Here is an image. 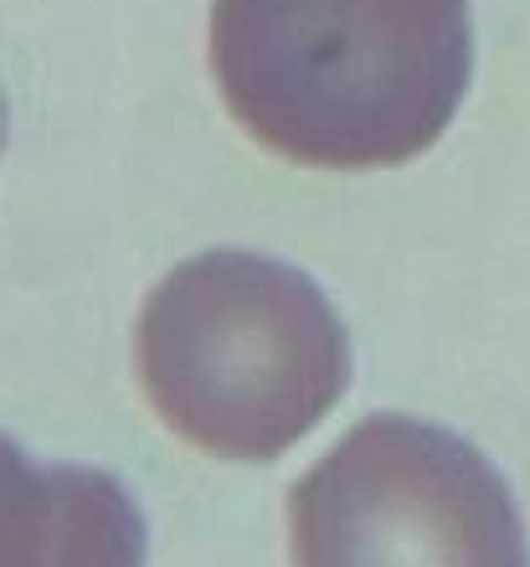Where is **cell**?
<instances>
[{"instance_id": "2", "label": "cell", "mask_w": 530, "mask_h": 567, "mask_svg": "<svg viewBox=\"0 0 530 567\" xmlns=\"http://www.w3.org/2000/svg\"><path fill=\"white\" fill-rule=\"evenodd\" d=\"M134 361L149 408L217 460L294 449L351 388V336L310 274L211 248L145 299Z\"/></svg>"}, {"instance_id": "1", "label": "cell", "mask_w": 530, "mask_h": 567, "mask_svg": "<svg viewBox=\"0 0 530 567\" xmlns=\"http://www.w3.org/2000/svg\"><path fill=\"white\" fill-rule=\"evenodd\" d=\"M211 73L232 120L283 161L402 165L469 93V0H217Z\"/></svg>"}, {"instance_id": "5", "label": "cell", "mask_w": 530, "mask_h": 567, "mask_svg": "<svg viewBox=\"0 0 530 567\" xmlns=\"http://www.w3.org/2000/svg\"><path fill=\"white\" fill-rule=\"evenodd\" d=\"M0 150H6V99H0Z\"/></svg>"}, {"instance_id": "3", "label": "cell", "mask_w": 530, "mask_h": 567, "mask_svg": "<svg viewBox=\"0 0 530 567\" xmlns=\"http://www.w3.org/2000/svg\"><path fill=\"white\" fill-rule=\"evenodd\" d=\"M294 567H530L505 475L458 433L376 413L289 491Z\"/></svg>"}, {"instance_id": "4", "label": "cell", "mask_w": 530, "mask_h": 567, "mask_svg": "<svg viewBox=\"0 0 530 567\" xmlns=\"http://www.w3.org/2000/svg\"><path fill=\"white\" fill-rule=\"evenodd\" d=\"M145 516L114 475L37 464L0 433V567H145Z\"/></svg>"}]
</instances>
